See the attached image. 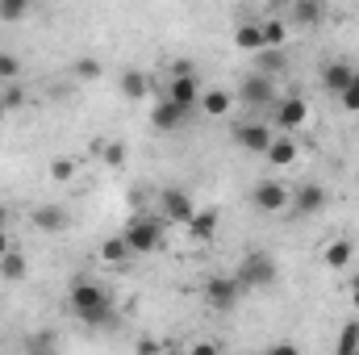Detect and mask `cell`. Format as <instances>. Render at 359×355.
Masks as SVG:
<instances>
[{"label": "cell", "mask_w": 359, "mask_h": 355, "mask_svg": "<svg viewBox=\"0 0 359 355\" xmlns=\"http://www.w3.org/2000/svg\"><path fill=\"white\" fill-rule=\"evenodd\" d=\"M0 276H4V280H13V284L29 276V264H25V255H21L17 247H8V251L0 255Z\"/></svg>", "instance_id": "21"}, {"label": "cell", "mask_w": 359, "mask_h": 355, "mask_svg": "<svg viewBox=\"0 0 359 355\" xmlns=\"http://www.w3.org/2000/svg\"><path fill=\"white\" fill-rule=\"evenodd\" d=\"M297 217H309V213H322L326 209V188L322 184H301L292 188V205H288Z\"/></svg>", "instance_id": "11"}, {"label": "cell", "mask_w": 359, "mask_h": 355, "mask_svg": "<svg viewBox=\"0 0 359 355\" xmlns=\"http://www.w3.org/2000/svg\"><path fill=\"white\" fill-rule=\"evenodd\" d=\"M4 113H8V109H4V100H0V117H4Z\"/></svg>", "instance_id": "39"}, {"label": "cell", "mask_w": 359, "mask_h": 355, "mask_svg": "<svg viewBox=\"0 0 359 355\" xmlns=\"http://www.w3.org/2000/svg\"><path fill=\"white\" fill-rule=\"evenodd\" d=\"M251 201H255L259 213H288V205H292V188L280 184V180H259L255 192H251Z\"/></svg>", "instance_id": "6"}, {"label": "cell", "mask_w": 359, "mask_h": 355, "mask_svg": "<svg viewBox=\"0 0 359 355\" xmlns=\"http://www.w3.org/2000/svg\"><path fill=\"white\" fill-rule=\"evenodd\" d=\"M100 260H104V264H130V260H134V251H130L126 234H117V239H104V243H100Z\"/></svg>", "instance_id": "22"}, {"label": "cell", "mask_w": 359, "mask_h": 355, "mask_svg": "<svg viewBox=\"0 0 359 355\" xmlns=\"http://www.w3.org/2000/svg\"><path fill=\"white\" fill-rule=\"evenodd\" d=\"M351 301H355V309H359V293H351Z\"/></svg>", "instance_id": "38"}, {"label": "cell", "mask_w": 359, "mask_h": 355, "mask_svg": "<svg viewBox=\"0 0 359 355\" xmlns=\"http://www.w3.org/2000/svg\"><path fill=\"white\" fill-rule=\"evenodd\" d=\"M351 80H355V67H351L347 59H330V63L322 67V88L330 92V96H339Z\"/></svg>", "instance_id": "15"}, {"label": "cell", "mask_w": 359, "mask_h": 355, "mask_svg": "<svg viewBox=\"0 0 359 355\" xmlns=\"http://www.w3.org/2000/svg\"><path fill=\"white\" fill-rule=\"evenodd\" d=\"M234 276H238L243 293H251V288H271L276 276H280V267H276V260H271L268 251H247Z\"/></svg>", "instance_id": "2"}, {"label": "cell", "mask_w": 359, "mask_h": 355, "mask_svg": "<svg viewBox=\"0 0 359 355\" xmlns=\"http://www.w3.org/2000/svg\"><path fill=\"white\" fill-rule=\"evenodd\" d=\"M276 126L284 130V134H292V130H301L305 121H309V105H305V96H276Z\"/></svg>", "instance_id": "8"}, {"label": "cell", "mask_w": 359, "mask_h": 355, "mask_svg": "<svg viewBox=\"0 0 359 355\" xmlns=\"http://www.w3.org/2000/svg\"><path fill=\"white\" fill-rule=\"evenodd\" d=\"M347 288H351V293H359V272L351 276V280H347Z\"/></svg>", "instance_id": "37"}, {"label": "cell", "mask_w": 359, "mask_h": 355, "mask_svg": "<svg viewBox=\"0 0 359 355\" xmlns=\"http://www.w3.org/2000/svg\"><path fill=\"white\" fill-rule=\"evenodd\" d=\"M339 105H343L347 113H359V72H355V80L339 92Z\"/></svg>", "instance_id": "33"}, {"label": "cell", "mask_w": 359, "mask_h": 355, "mask_svg": "<svg viewBox=\"0 0 359 355\" xmlns=\"http://www.w3.org/2000/svg\"><path fill=\"white\" fill-rule=\"evenodd\" d=\"M234 46L238 51H264V25L259 21H243L234 29Z\"/></svg>", "instance_id": "20"}, {"label": "cell", "mask_w": 359, "mask_h": 355, "mask_svg": "<svg viewBox=\"0 0 359 355\" xmlns=\"http://www.w3.org/2000/svg\"><path fill=\"white\" fill-rule=\"evenodd\" d=\"M29 222H34L42 234H59V230L72 226V213H67L63 205H38V209L29 213Z\"/></svg>", "instance_id": "13"}, {"label": "cell", "mask_w": 359, "mask_h": 355, "mask_svg": "<svg viewBox=\"0 0 359 355\" xmlns=\"http://www.w3.org/2000/svg\"><path fill=\"white\" fill-rule=\"evenodd\" d=\"M276 76H264V72H255V76H247L238 92H234V100L238 105H247V109H264V105H276Z\"/></svg>", "instance_id": "5"}, {"label": "cell", "mask_w": 359, "mask_h": 355, "mask_svg": "<svg viewBox=\"0 0 359 355\" xmlns=\"http://www.w3.org/2000/svg\"><path fill=\"white\" fill-rule=\"evenodd\" d=\"M72 293H67V301H72V309H76V318L80 322H88V326H104V322H113V297L96 284V280H88V276H76L72 284H67Z\"/></svg>", "instance_id": "1"}, {"label": "cell", "mask_w": 359, "mask_h": 355, "mask_svg": "<svg viewBox=\"0 0 359 355\" xmlns=\"http://www.w3.org/2000/svg\"><path fill=\"white\" fill-rule=\"evenodd\" d=\"M163 217H147V213H134L130 222H126V243H130V251L134 255H151L159 243H163Z\"/></svg>", "instance_id": "3"}, {"label": "cell", "mask_w": 359, "mask_h": 355, "mask_svg": "<svg viewBox=\"0 0 359 355\" xmlns=\"http://www.w3.org/2000/svg\"><path fill=\"white\" fill-rule=\"evenodd\" d=\"M0 100H4V109H21L25 105V88L17 80H8V84H0Z\"/></svg>", "instance_id": "29"}, {"label": "cell", "mask_w": 359, "mask_h": 355, "mask_svg": "<svg viewBox=\"0 0 359 355\" xmlns=\"http://www.w3.org/2000/svg\"><path fill=\"white\" fill-rule=\"evenodd\" d=\"M188 230H192L196 239H213V234H217V209H196V213L188 217Z\"/></svg>", "instance_id": "23"}, {"label": "cell", "mask_w": 359, "mask_h": 355, "mask_svg": "<svg viewBox=\"0 0 359 355\" xmlns=\"http://www.w3.org/2000/svg\"><path fill=\"white\" fill-rule=\"evenodd\" d=\"M268 4H280V0H268Z\"/></svg>", "instance_id": "40"}, {"label": "cell", "mask_w": 359, "mask_h": 355, "mask_svg": "<svg viewBox=\"0 0 359 355\" xmlns=\"http://www.w3.org/2000/svg\"><path fill=\"white\" fill-rule=\"evenodd\" d=\"M117 88H121L126 100H147V92H151V76H147V72H138V67H130V72H121Z\"/></svg>", "instance_id": "17"}, {"label": "cell", "mask_w": 359, "mask_h": 355, "mask_svg": "<svg viewBox=\"0 0 359 355\" xmlns=\"http://www.w3.org/2000/svg\"><path fill=\"white\" fill-rule=\"evenodd\" d=\"M192 117V109H184V105H176L172 96H163L155 109H151V121H155V130L159 134H172V130H180L184 121Z\"/></svg>", "instance_id": "9"}, {"label": "cell", "mask_w": 359, "mask_h": 355, "mask_svg": "<svg viewBox=\"0 0 359 355\" xmlns=\"http://www.w3.org/2000/svg\"><path fill=\"white\" fill-rule=\"evenodd\" d=\"M8 80H21V59L13 51H0V84H8Z\"/></svg>", "instance_id": "28"}, {"label": "cell", "mask_w": 359, "mask_h": 355, "mask_svg": "<svg viewBox=\"0 0 359 355\" xmlns=\"http://www.w3.org/2000/svg\"><path fill=\"white\" fill-rule=\"evenodd\" d=\"M100 159H104L109 168H121V163H126V142H104V147H100Z\"/></svg>", "instance_id": "32"}, {"label": "cell", "mask_w": 359, "mask_h": 355, "mask_svg": "<svg viewBox=\"0 0 359 355\" xmlns=\"http://www.w3.org/2000/svg\"><path fill=\"white\" fill-rule=\"evenodd\" d=\"M264 25V46H284L288 42V25L280 21V17H268V21H259Z\"/></svg>", "instance_id": "26"}, {"label": "cell", "mask_w": 359, "mask_h": 355, "mask_svg": "<svg viewBox=\"0 0 359 355\" xmlns=\"http://www.w3.org/2000/svg\"><path fill=\"white\" fill-rule=\"evenodd\" d=\"M8 247H13V239H8V230H0V255H4Z\"/></svg>", "instance_id": "36"}, {"label": "cell", "mask_w": 359, "mask_h": 355, "mask_svg": "<svg viewBox=\"0 0 359 355\" xmlns=\"http://www.w3.org/2000/svg\"><path fill=\"white\" fill-rule=\"evenodd\" d=\"M255 59H259V72L264 76H284L288 72V55H284V46H264V51H255Z\"/></svg>", "instance_id": "19"}, {"label": "cell", "mask_w": 359, "mask_h": 355, "mask_svg": "<svg viewBox=\"0 0 359 355\" xmlns=\"http://www.w3.org/2000/svg\"><path fill=\"white\" fill-rule=\"evenodd\" d=\"M288 21H292L297 29H318V25L326 21V0H292Z\"/></svg>", "instance_id": "12"}, {"label": "cell", "mask_w": 359, "mask_h": 355, "mask_svg": "<svg viewBox=\"0 0 359 355\" xmlns=\"http://www.w3.org/2000/svg\"><path fill=\"white\" fill-rule=\"evenodd\" d=\"M351 255H355V247H351V239H334L326 251H322V260H326V267H347L351 264Z\"/></svg>", "instance_id": "24"}, {"label": "cell", "mask_w": 359, "mask_h": 355, "mask_svg": "<svg viewBox=\"0 0 359 355\" xmlns=\"http://www.w3.org/2000/svg\"><path fill=\"white\" fill-rule=\"evenodd\" d=\"M238 297H243L238 276H209V280H205V305H209L213 314H230V309L238 305Z\"/></svg>", "instance_id": "4"}, {"label": "cell", "mask_w": 359, "mask_h": 355, "mask_svg": "<svg viewBox=\"0 0 359 355\" xmlns=\"http://www.w3.org/2000/svg\"><path fill=\"white\" fill-rule=\"evenodd\" d=\"M76 80H84V84H92V80H100V59H92V55H84V59L76 63Z\"/></svg>", "instance_id": "31"}, {"label": "cell", "mask_w": 359, "mask_h": 355, "mask_svg": "<svg viewBox=\"0 0 359 355\" xmlns=\"http://www.w3.org/2000/svg\"><path fill=\"white\" fill-rule=\"evenodd\" d=\"M196 109H201L205 117H230V109H234V92L230 88H201Z\"/></svg>", "instance_id": "14"}, {"label": "cell", "mask_w": 359, "mask_h": 355, "mask_svg": "<svg viewBox=\"0 0 359 355\" xmlns=\"http://www.w3.org/2000/svg\"><path fill=\"white\" fill-rule=\"evenodd\" d=\"M359 351V322H347L343 335H339V355H351Z\"/></svg>", "instance_id": "30"}, {"label": "cell", "mask_w": 359, "mask_h": 355, "mask_svg": "<svg viewBox=\"0 0 359 355\" xmlns=\"http://www.w3.org/2000/svg\"><path fill=\"white\" fill-rule=\"evenodd\" d=\"M271 138H276V134H271L264 121H238V126H234V142H238V147H247L251 155H264Z\"/></svg>", "instance_id": "10"}, {"label": "cell", "mask_w": 359, "mask_h": 355, "mask_svg": "<svg viewBox=\"0 0 359 355\" xmlns=\"http://www.w3.org/2000/svg\"><path fill=\"white\" fill-rule=\"evenodd\" d=\"M192 213H196V205H192V196H188L184 188H163V192H159V217H163V222L188 226Z\"/></svg>", "instance_id": "7"}, {"label": "cell", "mask_w": 359, "mask_h": 355, "mask_svg": "<svg viewBox=\"0 0 359 355\" xmlns=\"http://www.w3.org/2000/svg\"><path fill=\"white\" fill-rule=\"evenodd\" d=\"M8 222H13V213H8V205H0V230H8Z\"/></svg>", "instance_id": "35"}, {"label": "cell", "mask_w": 359, "mask_h": 355, "mask_svg": "<svg viewBox=\"0 0 359 355\" xmlns=\"http://www.w3.org/2000/svg\"><path fill=\"white\" fill-rule=\"evenodd\" d=\"M172 76H192V63H184V59H176V63H172Z\"/></svg>", "instance_id": "34"}, {"label": "cell", "mask_w": 359, "mask_h": 355, "mask_svg": "<svg viewBox=\"0 0 359 355\" xmlns=\"http://www.w3.org/2000/svg\"><path fill=\"white\" fill-rule=\"evenodd\" d=\"M34 8V0H0V21H25V13Z\"/></svg>", "instance_id": "27"}, {"label": "cell", "mask_w": 359, "mask_h": 355, "mask_svg": "<svg viewBox=\"0 0 359 355\" xmlns=\"http://www.w3.org/2000/svg\"><path fill=\"white\" fill-rule=\"evenodd\" d=\"M76 172H80V163H76L72 155H59V159H50V180H55V184H67V180H76Z\"/></svg>", "instance_id": "25"}, {"label": "cell", "mask_w": 359, "mask_h": 355, "mask_svg": "<svg viewBox=\"0 0 359 355\" xmlns=\"http://www.w3.org/2000/svg\"><path fill=\"white\" fill-rule=\"evenodd\" d=\"M163 96H172V100L184 105V109H196L201 84H196V76H172V80H168V88H163Z\"/></svg>", "instance_id": "16"}, {"label": "cell", "mask_w": 359, "mask_h": 355, "mask_svg": "<svg viewBox=\"0 0 359 355\" xmlns=\"http://www.w3.org/2000/svg\"><path fill=\"white\" fill-rule=\"evenodd\" d=\"M264 155H268V163H276V168H288V163L297 159V142L280 130V134L268 142V151H264Z\"/></svg>", "instance_id": "18"}]
</instances>
